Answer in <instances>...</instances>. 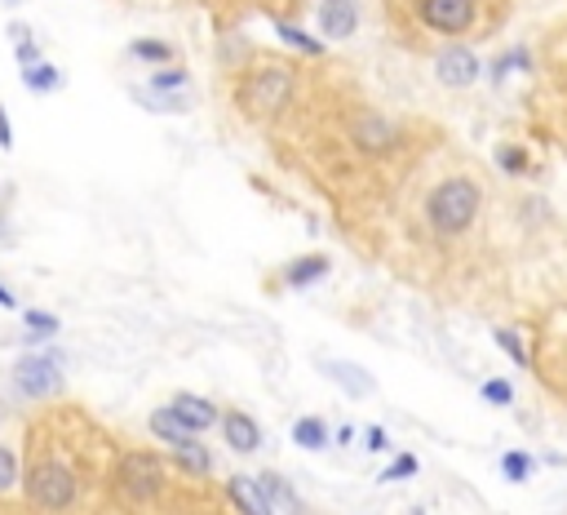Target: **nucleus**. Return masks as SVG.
<instances>
[{
    "label": "nucleus",
    "instance_id": "obj_5",
    "mask_svg": "<svg viewBox=\"0 0 567 515\" xmlns=\"http://www.w3.org/2000/svg\"><path fill=\"white\" fill-rule=\"evenodd\" d=\"M14 387L27 395V400H45L63 387V373H58V356H23L14 365Z\"/></svg>",
    "mask_w": 567,
    "mask_h": 515
},
{
    "label": "nucleus",
    "instance_id": "obj_1",
    "mask_svg": "<svg viewBox=\"0 0 567 515\" xmlns=\"http://www.w3.org/2000/svg\"><path fill=\"white\" fill-rule=\"evenodd\" d=\"M63 423H67V414H58V418L49 414V418H41V423L32 427L27 502H32L41 515H67V511H76V502H80V493H84V475H80L84 449H89L93 440H102V432L89 427L84 440L76 445V440H71L76 432H67Z\"/></svg>",
    "mask_w": 567,
    "mask_h": 515
},
{
    "label": "nucleus",
    "instance_id": "obj_19",
    "mask_svg": "<svg viewBox=\"0 0 567 515\" xmlns=\"http://www.w3.org/2000/svg\"><path fill=\"white\" fill-rule=\"evenodd\" d=\"M182 85H186V71L182 67H169V71H156L151 76V89L156 93H169V89H182Z\"/></svg>",
    "mask_w": 567,
    "mask_h": 515
},
{
    "label": "nucleus",
    "instance_id": "obj_18",
    "mask_svg": "<svg viewBox=\"0 0 567 515\" xmlns=\"http://www.w3.org/2000/svg\"><path fill=\"white\" fill-rule=\"evenodd\" d=\"M275 32H280V41H284V45H293V49H302V54H319V49H324V45H319L315 36H306V32L288 27V23H280Z\"/></svg>",
    "mask_w": 567,
    "mask_h": 515
},
{
    "label": "nucleus",
    "instance_id": "obj_2",
    "mask_svg": "<svg viewBox=\"0 0 567 515\" xmlns=\"http://www.w3.org/2000/svg\"><path fill=\"white\" fill-rule=\"evenodd\" d=\"M479 204H484V187L475 178H466V173L443 178L426 195V223L434 236H462L475 227Z\"/></svg>",
    "mask_w": 567,
    "mask_h": 515
},
{
    "label": "nucleus",
    "instance_id": "obj_30",
    "mask_svg": "<svg viewBox=\"0 0 567 515\" xmlns=\"http://www.w3.org/2000/svg\"><path fill=\"white\" fill-rule=\"evenodd\" d=\"M0 306H14V293H10L5 284H0Z\"/></svg>",
    "mask_w": 567,
    "mask_h": 515
},
{
    "label": "nucleus",
    "instance_id": "obj_15",
    "mask_svg": "<svg viewBox=\"0 0 567 515\" xmlns=\"http://www.w3.org/2000/svg\"><path fill=\"white\" fill-rule=\"evenodd\" d=\"M23 80H27V89L32 93H49V89H58V67H45V63H36V67H27L23 71Z\"/></svg>",
    "mask_w": 567,
    "mask_h": 515
},
{
    "label": "nucleus",
    "instance_id": "obj_28",
    "mask_svg": "<svg viewBox=\"0 0 567 515\" xmlns=\"http://www.w3.org/2000/svg\"><path fill=\"white\" fill-rule=\"evenodd\" d=\"M14 54H19V63H23V67H36V45H19Z\"/></svg>",
    "mask_w": 567,
    "mask_h": 515
},
{
    "label": "nucleus",
    "instance_id": "obj_31",
    "mask_svg": "<svg viewBox=\"0 0 567 515\" xmlns=\"http://www.w3.org/2000/svg\"><path fill=\"white\" fill-rule=\"evenodd\" d=\"M5 5H19V0H5Z\"/></svg>",
    "mask_w": 567,
    "mask_h": 515
},
{
    "label": "nucleus",
    "instance_id": "obj_14",
    "mask_svg": "<svg viewBox=\"0 0 567 515\" xmlns=\"http://www.w3.org/2000/svg\"><path fill=\"white\" fill-rule=\"evenodd\" d=\"M262 489H267V493H271V497H275V502L284 506V511H293V515H302V497H297V493L288 489V480H280L275 471H267V475H262Z\"/></svg>",
    "mask_w": 567,
    "mask_h": 515
},
{
    "label": "nucleus",
    "instance_id": "obj_16",
    "mask_svg": "<svg viewBox=\"0 0 567 515\" xmlns=\"http://www.w3.org/2000/svg\"><path fill=\"white\" fill-rule=\"evenodd\" d=\"M324 369H328L337 382H347V391H351V395H364V391L373 387V382H368V378H364L355 365H324Z\"/></svg>",
    "mask_w": 567,
    "mask_h": 515
},
{
    "label": "nucleus",
    "instance_id": "obj_17",
    "mask_svg": "<svg viewBox=\"0 0 567 515\" xmlns=\"http://www.w3.org/2000/svg\"><path fill=\"white\" fill-rule=\"evenodd\" d=\"M129 54L143 58V63H169V58H173V45H169V41H134Z\"/></svg>",
    "mask_w": 567,
    "mask_h": 515
},
{
    "label": "nucleus",
    "instance_id": "obj_27",
    "mask_svg": "<svg viewBox=\"0 0 567 515\" xmlns=\"http://www.w3.org/2000/svg\"><path fill=\"white\" fill-rule=\"evenodd\" d=\"M0 147H14V130H10V116L0 108Z\"/></svg>",
    "mask_w": 567,
    "mask_h": 515
},
{
    "label": "nucleus",
    "instance_id": "obj_6",
    "mask_svg": "<svg viewBox=\"0 0 567 515\" xmlns=\"http://www.w3.org/2000/svg\"><path fill=\"white\" fill-rule=\"evenodd\" d=\"M434 71H439V80H443V85L466 89V85H475V80H479V54H475L470 45H452V49H443V54H439Z\"/></svg>",
    "mask_w": 567,
    "mask_h": 515
},
{
    "label": "nucleus",
    "instance_id": "obj_26",
    "mask_svg": "<svg viewBox=\"0 0 567 515\" xmlns=\"http://www.w3.org/2000/svg\"><path fill=\"white\" fill-rule=\"evenodd\" d=\"M364 445H368L373 454H382V449H386V432H382V427H368V436H364Z\"/></svg>",
    "mask_w": 567,
    "mask_h": 515
},
{
    "label": "nucleus",
    "instance_id": "obj_13",
    "mask_svg": "<svg viewBox=\"0 0 567 515\" xmlns=\"http://www.w3.org/2000/svg\"><path fill=\"white\" fill-rule=\"evenodd\" d=\"M293 440H297L302 449L319 454V449L328 445V427H324L319 418H297V423H293Z\"/></svg>",
    "mask_w": 567,
    "mask_h": 515
},
{
    "label": "nucleus",
    "instance_id": "obj_25",
    "mask_svg": "<svg viewBox=\"0 0 567 515\" xmlns=\"http://www.w3.org/2000/svg\"><path fill=\"white\" fill-rule=\"evenodd\" d=\"M484 395H488L492 404H510V400H514V391H510V382H501V378H492V382H484Z\"/></svg>",
    "mask_w": 567,
    "mask_h": 515
},
{
    "label": "nucleus",
    "instance_id": "obj_8",
    "mask_svg": "<svg viewBox=\"0 0 567 515\" xmlns=\"http://www.w3.org/2000/svg\"><path fill=\"white\" fill-rule=\"evenodd\" d=\"M226 497H231L240 506V515H271V493L262 489V480H249V475H231V484H226Z\"/></svg>",
    "mask_w": 567,
    "mask_h": 515
},
{
    "label": "nucleus",
    "instance_id": "obj_22",
    "mask_svg": "<svg viewBox=\"0 0 567 515\" xmlns=\"http://www.w3.org/2000/svg\"><path fill=\"white\" fill-rule=\"evenodd\" d=\"M408 475H417V458L412 454H404V458H395L386 471H382V480H408Z\"/></svg>",
    "mask_w": 567,
    "mask_h": 515
},
{
    "label": "nucleus",
    "instance_id": "obj_4",
    "mask_svg": "<svg viewBox=\"0 0 567 515\" xmlns=\"http://www.w3.org/2000/svg\"><path fill=\"white\" fill-rule=\"evenodd\" d=\"M417 19L439 36H466L479 23V0H421Z\"/></svg>",
    "mask_w": 567,
    "mask_h": 515
},
{
    "label": "nucleus",
    "instance_id": "obj_10",
    "mask_svg": "<svg viewBox=\"0 0 567 515\" xmlns=\"http://www.w3.org/2000/svg\"><path fill=\"white\" fill-rule=\"evenodd\" d=\"M173 418L200 436V432H208L217 423V408L208 400H200V395H173Z\"/></svg>",
    "mask_w": 567,
    "mask_h": 515
},
{
    "label": "nucleus",
    "instance_id": "obj_7",
    "mask_svg": "<svg viewBox=\"0 0 567 515\" xmlns=\"http://www.w3.org/2000/svg\"><path fill=\"white\" fill-rule=\"evenodd\" d=\"M319 27H324L328 41H347V36H355V27H360L355 0H324V5H319Z\"/></svg>",
    "mask_w": 567,
    "mask_h": 515
},
{
    "label": "nucleus",
    "instance_id": "obj_24",
    "mask_svg": "<svg viewBox=\"0 0 567 515\" xmlns=\"http://www.w3.org/2000/svg\"><path fill=\"white\" fill-rule=\"evenodd\" d=\"M497 343H501V351H506V356H514V365H528V351L519 347V338H514L510 329H497Z\"/></svg>",
    "mask_w": 567,
    "mask_h": 515
},
{
    "label": "nucleus",
    "instance_id": "obj_29",
    "mask_svg": "<svg viewBox=\"0 0 567 515\" xmlns=\"http://www.w3.org/2000/svg\"><path fill=\"white\" fill-rule=\"evenodd\" d=\"M501 165H506V169H523V156H519L514 147H506V152H501Z\"/></svg>",
    "mask_w": 567,
    "mask_h": 515
},
{
    "label": "nucleus",
    "instance_id": "obj_21",
    "mask_svg": "<svg viewBox=\"0 0 567 515\" xmlns=\"http://www.w3.org/2000/svg\"><path fill=\"white\" fill-rule=\"evenodd\" d=\"M501 467H506L510 480H528V475H532V458H528V454H506Z\"/></svg>",
    "mask_w": 567,
    "mask_h": 515
},
{
    "label": "nucleus",
    "instance_id": "obj_9",
    "mask_svg": "<svg viewBox=\"0 0 567 515\" xmlns=\"http://www.w3.org/2000/svg\"><path fill=\"white\" fill-rule=\"evenodd\" d=\"M222 432H226V445H231L236 454H258V445H262V432L245 408H231V414L222 418Z\"/></svg>",
    "mask_w": 567,
    "mask_h": 515
},
{
    "label": "nucleus",
    "instance_id": "obj_3",
    "mask_svg": "<svg viewBox=\"0 0 567 515\" xmlns=\"http://www.w3.org/2000/svg\"><path fill=\"white\" fill-rule=\"evenodd\" d=\"M293 71H284V67H258V71H249L245 80H240V89H236V102H240V112L245 116H253V121H267V116H280L284 108H288V98H293Z\"/></svg>",
    "mask_w": 567,
    "mask_h": 515
},
{
    "label": "nucleus",
    "instance_id": "obj_12",
    "mask_svg": "<svg viewBox=\"0 0 567 515\" xmlns=\"http://www.w3.org/2000/svg\"><path fill=\"white\" fill-rule=\"evenodd\" d=\"M319 276H328V258H297V262H288V271H284V280L293 284V289H302V284H310V280H319Z\"/></svg>",
    "mask_w": 567,
    "mask_h": 515
},
{
    "label": "nucleus",
    "instance_id": "obj_23",
    "mask_svg": "<svg viewBox=\"0 0 567 515\" xmlns=\"http://www.w3.org/2000/svg\"><path fill=\"white\" fill-rule=\"evenodd\" d=\"M19 458H14V449H5V445H0V489H10L14 480H19Z\"/></svg>",
    "mask_w": 567,
    "mask_h": 515
},
{
    "label": "nucleus",
    "instance_id": "obj_11",
    "mask_svg": "<svg viewBox=\"0 0 567 515\" xmlns=\"http://www.w3.org/2000/svg\"><path fill=\"white\" fill-rule=\"evenodd\" d=\"M151 432L165 440V445H186V440H195V432L191 427H182L178 418H173V408H156V414H151Z\"/></svg>",
    "mask_w": 567,
    "mask_h": 515
},
{
    "label": "nucleus",
    "instance_id": "obj_20",
    "mask_svg": "<svg viewBox=\"0 0 567 515\" xmlns=\"http://www.w3.org/2000/svg\"><path fill=\"white\" fill-rule=\"evenodd\" d=\"M23 321L32 325V334H27L32 343H36V338H54V329H58V321H54V316H45V312H27Z\"/></svg>",
    "mask_w": 567,
    "mask_h": 515
}]
</instances>
